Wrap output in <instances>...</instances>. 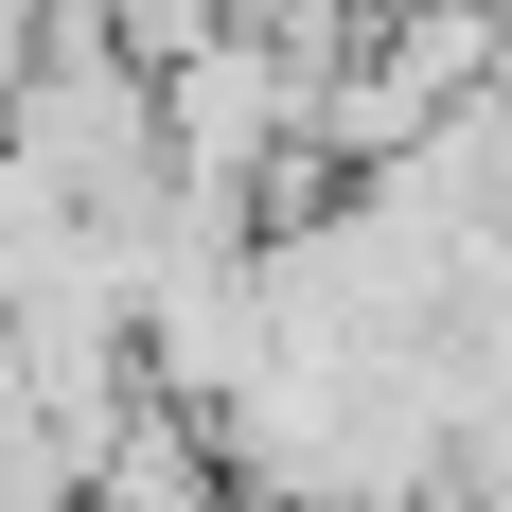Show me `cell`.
<instances>
[{"instance_id":"obj_1","label":"cell","mask_w":512,"mask_h":512,"mask_svg":"<svg viewBox=\"0 0 512 512\" xmlns=\"http://www.w3.org/2000/svg\"><path fill=\"white\" fill-rule=\"evenodd\" d=\"M71 512H230V442H212L195 407H159V389H142V407L106 424V460H89Z\"/></svg>"}]
</instances>
